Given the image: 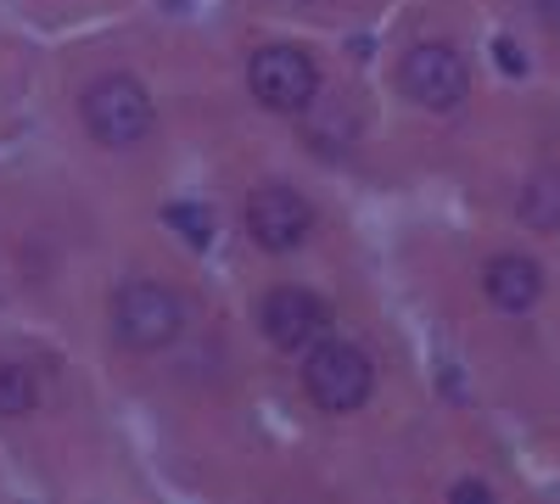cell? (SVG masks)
<instances>
[{
	"instance_id": "cell-1",
	"label": "cell",
	"mask_w": 560,
	"mask_h": 504,
	"mask_svg": "<svg viewBox=\"0 0 560 504\" xmlns=\"http://www.w3.org/2000/svg\"><path fill=\"white\" fill-rule=\"evenodd\" d=\"M84 124L90 134H96L102 146H140L152 134V96L140 90L129 73H107L90 84V96H84Z\"/></svg>"
},
{
	"instance_id": "cell-2",
	"label": "cell",
	"mask_w": 560,
	"mask_h": 504,
	"mask_svg": "<svg viewBox=\"0 0 560 504\" xmlns=\"http://www.w3.org/2000/svg\"><path fill=\"white\" fill-rule=\"evenodd\" d=\"M303 387L319 409H331V415H348L370 398L376 387V371H370V359L353 348V342H314L308 348V364H303Z\"/></svg>"
},
{
	"instance_id": "cell-3",
	"label": "cell",
	"mask_w": 560,
	"mask_h": 504,
	"mask_svg": "<svg viewBox=\"0 0 560 504\" xmlns=\"http://www.w3.org/2000/svg\"><path fill=\"white\" fill-rule=\"evenodd\" d=\"M185 326V303L158 281H129L113 297V331L124 348H163Z\"/></svg>"
},
{
	"instance_id": "cell-4",
	"label": "cell",
	"mask_w": 560,
	"mask_h": 504,
	"mask_svg": "<svg viewBox=\"0 0 560 504\" xmlns=\"http://www.w3.org/2000/svg\"><path fill=\"white\" fill-rule=\"evenodd\" d=\"M247 84L253 96L275 113H303L319 96V68L298 51V45H264L247 62Z\"/></svg>"
},
{
	"instance_id": "cell-5",
	"label": "cell",
	"mask_w": 560,
	"mask_h": 504,
	"mask_svg": "<svg viewBox=\"0 0 560 504\" xmlns=\"http://www.w3.org/2000/svg\"><path fill=\"white\" fill-rule=\"evenodd\" d=\"M398 84H404V96L420 102L427 113H448V107L465 102L471 73H465L454 45H415V51L404 57V68H398Z\"/></svg>"
},
{
	"instance_id": "cell-6",
	"label": "cell",
	"mask_w": 560,
	"mask_h": 504,
	"mask_svg": "<svg viewBox=\"0 0 560 504\" xmlns=\"http://www.w3.org/2000/svg\"><path fill=\"white\" fill-rule=\"evenodd\" d=\"M247 231H253V242L269 247V253H292V247H303V236L314 231V208H308L292 186H264V191H253V202H247Z\"/></svg>"
},
{
	"instance_id": "cell-7",
	"label": "cell",
	"mask_w": 560,
	"mask_h": 504,
	"mask_svg": "<svg viewBox=\"0 0 560 504\" xmlns=\"http://www.w3.org/2000/svg\"><path fill=\"white\" fill-rule=\"evenodd\" d=\"M258 319H264V337H269L275 348L298 353V348H314V342L325 337V326H331V308H325L314 292L280 286V292H269V297H264Z\"/></svg>"
},
{
	"instance_id": "cell-8",
	"label": "cell",
	"mask_w": 560,
	"mask_h": 504,
	"mask_svg": "<svg viewBox=\"0 0 560 504\" xmlns=\"http://www.w3.org/2000/svg\"><path fill=\"white\" fill-rule=\"evenodd\" d=\"M482 286H488V303H493V308L527 314V308L538 303V292H544V269H538L533 258H522V253H504V258L488 263Z\"/></svg>"
},
{
	"instance_id": "cell-9",
	"label": "cell",
	"mask_w": 560,
	"mask_h": 504,
	"mask_svg": "<svg viewBox=\"0 0 560 504\" xmlns=\"http://www.w3.org/2000/svg\"><path fill=\"white\" fill-rule=\"evenodd\" d=\"M522 224H533V231H560V168H544L522 191Z\"/></svg>"
},
{
	"instance_id": "cell-10",
	"label": "cell",
	"mask_w": 560,
	"mask_h": 504,
	"mask_svg": "<svg viewBox=\"0 0 560 504\" xmlns=\"http://www.w3.org/2000/svg\"><path fill=\"white\" fill-rule=\"evenodd\" d=\"M39 403V387L23 364H0V415H28Z\"/></svg>"
},
{
	"instance_id": "cell-11",
	"label": "cell",
	"mask_w": 560,
	"mask_h": 504,
	"mask_svg": "<svg viewBox=\"0 0 560 504\" xmlns=\"http://www.w3.org/2000/svg\"><path fill=\"white\" fill-rule=\"evenodd\" d=\"M168 224H174V231H185V242H208L213 236V224H208V213L202 208H191V202H179V208H168Z\"/></svg>"
},
{
	"instance_id": "cell-12",
	"label": "cell",
	"mask_w": 560,
	"mask_h": 504,
	"mask_svg": "<svg viewBox=\"0 0 560 504\" xmlns=\"http://www.w3.org/2000/svg\"><path fill=\"white\" fill-rule=\"evenodd\" d=\"M448 499H465V504H488V499H493V488H488V482H454V488H448Z\"/></svg>"
},
{
	"instance_id": "cell-13",
	"label": "cell",
	"mask_w": 560,
	"mask_h": 504,
	"mask_svg": "<svg viewBox=\"0 0 560 504\" xmlns=\"http://www.w3.org/2000/svg\"><path fill=\"white\" fill-rule=\"evenodd\" d=\"M499 62H504V73H522V68H527V57H522L516 39H499Z\"/></svg>"
},
{
	"instance_id": "cell-14",
	"label": "cell",
	"mask_w": 560,
	"mask_h": 504,
	"mask_svg": "<svg viewBox=\"0 0 560 504\" xmlns=\"http://www.w3.org/2000/svg\"><path fill=\"white\" fill-rule=\"evenodd\" d=\"M538 12H544L549 28H560V0H538Z\"/></svg>"
}]
</instances>
